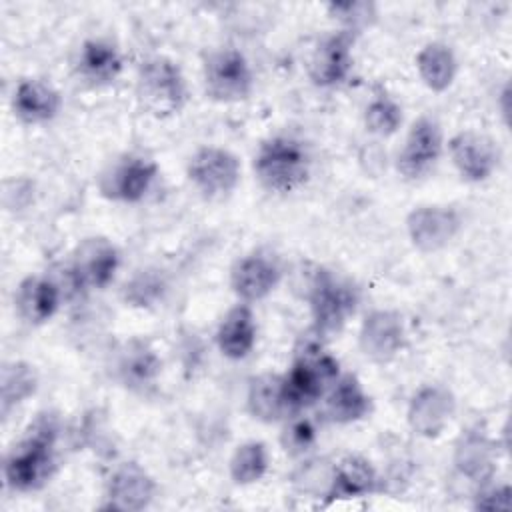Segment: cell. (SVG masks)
Here are the masks:
<instances>
[{"mask_svg": "<svg viewBox=\"0 0 512 512\" xmlns=\"http://www.w3.org/2000/svg\"><path fill=\"white\" fill-rule=\"evenodd\" d=\"M58 424L52 414H40L26 430V436L8 452L4 460V480L14 492L42 488L56 470Z\"/></svg>", "mask_w": 512, "mask_h": 512, "instance_id": "cell-1", "label": "cell"}, {"mask_svg": "<svg viewBox=\"0 0 512 512\" xmlns=\"http://www.w3.org/2000/svg\"><path fill=\"white\" fill-rule=\"evenodd\" d=\"M252 170L268 192H296L312 174L310 146L292 134L270 136L260 142L252 160Z\"/></svg>", "mask_w": 512, "mask_h": 512, "instance_id": "cell-2", "label": "cell"}, {"mask_svg": "<svg viewBox=\"0 0 512 512\" xmlns=\"http://www.w3.org/2000/svg\"><path fill=\"white\" fill-rule=\"evenodd\" d=\"M338 376L340 362L320 342L306 340L296 350L288 372L282 374V390L290 416L318 404Z\"/></svg>", "mask_w": 512, "mask_h": 512, "instance_id": "cell-3", "label": "cell"}, {"mask_svg": "<svg viewBox=\"0 0 512 512\" xmlns=\"http://www.w3.org/2000/svg\"><path fill=\"white\" fill-rule=\"evenodd\" d=\"M136 98L142 110L156 118L178 114L188 100V86L180 66L168 56L142 60L136 74Z\"/></svg>", "mask_w": 512, "mask_h": 512, "instance_id": "cell-4", "label": "cell"}, {"mask_svg": "<svg viewBox=\"0 0 512 512\" xmlns=\"http://www.w3.org/2000/svg\"><path fill=\"white\" fill-rule=\"evenodd\" d=\"M206 94L222 104L248 100L254 90V72L248 58L234 46L214 48L206 54L204 66Z\"/></svg>", "mask_w": 512, "mask_h": 512, "instance_id": "cell-5", "label": "cell"}, {"mask_svg": "<svg viewBox=\"0 0 512 512\" xmlns=\"http://www.w3.org/2000/svg\"><path fill=\"white\" fill-rule=\"evenodd\" d=\"M186 176L204 200H224L240 184L242 166L228 148L200 146L186 164Z\"/></svg>", "mask_w": 512, "mask_h": 512, "instance_id": "cell-6", "label": "cell"}, {"mask_svg": "<svg viewBox=\"0 0 512 512\" xmlns=\"http://www.w3.org/2000/svg\"><path fill=\"white\" fill-rule=\"evenodd\" d=\"M310 314L318 336L336 334L354 314L358 304L356 290L326 270H318L308 292Z\"/></svg>", "mask_w": 512, "mask_h": 512, "instance_id": "cell-7", "label": "cell"}, {"mask_svg": "<svg viewBox=\"0 0 512 512\" xmlns=\"http://www.w3.org/2000/svg\"><path fill=\"white\" fill-rule=\"evenodd\" d=\"M158 176V164L140 154H126L112 162L98 180L100 194L112 202L136 204L144 200Z\"/></svg>", "mask_w": 512, "mask_h": 512, "instance_id": "cell-8", "label": "cell"}, {"mask_svg": "<svg viewBox=\"0 0 512 512\" xmlns=\"http://www.w3.org/2000/svg\"><path fill=\"white\" fill-rule=\"evenodd\" d=\"M444 152V134L440 124L430 116L412 122L404 146L396 158V170L406 180H420L432 172Z\"/></svg>", "mask_w": 512, "mask_h": 512, "instance_id": "cell-9", "label": "cell"}, {"mask_svg": "<svg viewBox=\"0 0 512 512\" xmlns=\"http://www.w3.org/2000/svg\"><path fill=\"white\" fill-rule=\"evenodd\" d=\"M120 268L118 248L104 236H88L74 248L68 274L76 288L104 290Z\"/></svg>", "mask_w": 512, "mask_h": 512, "instance_id": "cell-10", "label": "cell"}, {"mask_svg": "<svg viewBox=\"0 0 512 512\" xmlns=\"http://www.w3.org/2000/svg\"><path fill=\"white\" fill-rule=\"evenodd\" d=\"M354 42L356 32L340 28L316 44L308 62V76L314 86L334 88L346 82L354 66Z\"/></svg>", "mask_w": 512, "mask_h": 512, "instance_id": "cell-11", "label": "cell"}, {"mask_svg": "<svg viewBox=\"0 0 512 512\" xmlns=\"http://www.w3.org/2000/svg\"><path fill=\"white\" fill-rule=\"evenodd\" d=\"M448 154L460 178L474 184L488 180L500 164V150L496 142L476 130H462L454 134L448 140Z\"/></svg>", "mask_w": 512, "mask_h": 512, "instance_id": "cell-12", "label": "cell"}, {"mask_svg": "<svg viewBox=\"0 0 512 512\" xmlns=\"http://www.w3.org/2000/svg\"><path fill=\"white\" fill-rule=\"evenodd\" d=\"M462 228V218L452 206L424 204L406 216L410 242L422 252H436L448 246Z\"/></svg>", "mask_w": 512, "mask_h": 512, "instance_id": "cell-13", "label": "cell"}, {"mask_svg": "<svg viewBox=\"0 0 512 512\" xmlns=\"http://www.w3.org/2000/svg\"><path fill=\"white\" fill-rule=\"evenodd\" d=\"M280 276L282 270L278 260L272 254L256 250L234 262L230 270V288L238 302L254 304L272 294Z\"/></svg>", "mask_w": 512, "mask_h": 512, "instance_id": "cell-14", "label": "cell"}, {"mask_svg": "<svg viewBox=\"0 0 512 512\" xmlns=\"http://www.w3.org/2000/svg\"><path fill=\"white\" fill-rule=\"evenodd\" d=\"M404 320L396 310H372L360 326L358 342L366 358L374 362L392 360L404 346Z\"/></svg>", "mask_w": 512, "mask_h": 512, "instance_id": "cell-15", "label": "cell"}, {"mask_svg": "<svg viewBox=\"0 0 512 512\" xmlns=\"http://www.w3.org/2000/svg\"><path fill=\"white\" fill-rule=\"evenodd\" d=\"M456 408L452 392L438 384L422 386L408 404V424L414 434L424 438H436L448 426Z\"/></svg>", "mask_w": 512, "mask_h": 512, "instance_id": "cell-16", "label": "cell"}, {"mask_svg": "<svg viewBox=\"0 0 512 512\" xmlns=\"http://www.w3.org/2000/svg\"><path fill=\"white\" fill-rule=\"evenodd\" d=\"M154 494V478L138 462H124L108 478L106 508L120 512L144 510L154 500Z\"/></svg>", "mask_w": 512, "mask_h": 512, "instance_id": "cell-17", "label": "cell"}, {"mask_svg": "<svg viewBox=\"0 0 512 512\" xmlns=\"http://www.w3.org/2000/svg\"><path fill=\"white\" fill-rule=\"evenodd\" d=\"M12 112L24 124L52 122L62 110L60 92L42 78H22L12 94Z\"/></svg>", "mask_w": 512, "mask_h": 512, "instance_id": "cell-18", "label": "cell"}, {"mask_svg": "<svg viewBox=\"0 0 512 512\" xmlns=\"http://www.w3.org/2000/svg\"><path fill=\"white\" fill-rule=\"evenodd\" d=\"M324 418L334 424L360 422L372 412V398L354 374H340L322 396Z\"/></svg>", "mask_w": 512, "mask_h": 512, "instance_id": "cell-19", "label": "cell"}, {"mask_svg": "<svg viewBox=\"0 0 512 512\" xmlns=\"http://www.w3.org/2000/svg\"><path fill=\"white\" fill-rule=\"evenodd\" d=\"M60 302H62V290L58 282L42 274L26 276L18 284L16 296H14V304L20 318L32 326H40L52 320L60 308Z\"/></svg>", "mask_w": 512, "mask_h": 512, "instance_id": "cell-20", "label": "cell"}, {"mask_svg": "<svg viewBox=\"0 0 512 512\" xmlns=\"http://www.w3.org/2000/svg\"><path fill=\"white\" fill-rule=\"evenodd\" d=\"M76 74L90 86H108L122 74L124 60L116 44L106 38H88L76 56Z\"/></svg>", "mask_w": 512, "mask_h": 512, "instance_id": "cell-21", "label": "cell"}, {"mask_svg": "<svg viewBox=\"0 0 512 512\" xmlns=\"http://www.w3.org/2000/svg\"><path fill=\"white\" fill-rule=\"evenodd\" d=\"M380 486V478L372 462L360 454H348L332 464V480L326 492V500L360 498L374 494Z\"/></svg>", "mask_w": 512, "mask_h": 512, "instance_id": "cell-22", "label": "cell"}, {"mask_svg": "<svg viewBox=\"0 0 512 512\" xmlns=\"http://www.w3.org/2000/svg\"><path fill=\"white\" fill-rule=\"evenodd\" d=\"M258 326L250 304H234L216 330V344L228 360H244L256 346Z\"/></svg>", "mask_w": 512, "mask_h": 512, "instance_id": "cell-23", "label": "cell"}, {"mask_svg": "<svg viewBox=\"0 0 512 512\" xmlns=\"http://www.w3.org/2000/svg\"><path fill=\"white\" fill-rule=\"evenodd\" d=\"M162 370L160 356L142 340L124 344L116 358V378L122 386L142 392L156 382Z\"/></svg>", "mask_w": 512, "mask_h": 512, "instance_id": "cell-24", "label": "cell"}, {"mask_svg": "<svg viewBox=\"0 0 512 512\" xmlns=\"http://www.w3.org/2000/svg\"><path fill=\"white\" fill-rule=\"evenodd\" d=\"M454 466L460 476L468 478L478 486L490 482L496 472L494 442L480 432L464 434L454 450Z\"/></svg>", "mask_w": 512, "mask_h": 512, "instance_id": "cell-25", "label": "cell"}, {"mask_svg": "<svg viewBox=\"0 0 512 512\" xmlns=\"http://www.w3.org/2000/svg\"><path fill=\"white\" fill-rule=\"evenodd\" d=\"M246 408L252 418L272 424L286 420L290 416L284 390H282V374L264 372L250 380L246 394Z\"/></svg>", "mask_w": 512, "mask_h": 512, "instance_id": "cell-26", "label": "cell"}, {"mask_svg": "<svg viewBox=\"0 0 512 512\" xmlns=\"http://www.w3.org/2000/svg\"><path fill=\"white\" fill-rule=\"evenodd\" d=\"M416 70L428 90L444 92L454 84L458 74V60L448 44L428 42L416 54Z\"/></svg>", "mask_w": 512, "mask_h": 512, "instance_id": "cell-27", "label": "cell"}, {"mask_svg": "<svg viewBox=\"0 0 512 512\" xmlns=\"http://www.w3.org/2000/svg\"><path fill=\"white\" fill-rule=\"evenodd\" d=\"M38 388V376L34 366L22 360L4 364L2 368V414L8 416L12 408L30 398Z\"/></svg>", "mask_w": 512, "mask_h": 512, "instance_id": "cell-28", "label": "cell"}, {"mask_svg": "<svg viewBox=\"0 0 512 512\" xmlns=\"http://www.w3.org/2000/svg\"><path fill=\"white\" fill-rule=\"evenodd\" d=\"M230 478L234 484L248 486L264 478L268 470V450L260 440H248L240 444L230 458Z\"/></svg>", "mask_w": 512, "mask_h": 512, "instance_id": "cell-29", "label": "cell"}, {"mask_svg": "<svg viewBox=\"0 0 512 512\" xmlns=\"http://www.w3.org/2000/svg\"><path fill=\"white\" fill-rule=\"evenodd\" d=\"M402 118V106L386 90L376 92L364 110L366 130L380 138L396 134L402 126Z\"/></svg>", "mask_w": 512, "mask_h": 512, "instance_id": "cell-30", "label": "cell"}, {"mask_svg": "<svg viewBox=\"0 0 512 512\" xmlns=\"http://www.w3.org/2000/svg\"><path fill=\"white\" fill-rule=\"evenodd\" d=\"M280 444L290 456H304L316 444V426L312 420L300 414H292L284 420V428L280 432Z\"/></svg>", "mask_w": 512, "mask_h": 512, "instance_id": "cell-31", "label": "cell"}, {"mask_svg": "<svg viewBox=\"0 0 512 512\" xmlns=\"http://www.w3.org/2000/svg\"><path fill=\"white\" fill-rule=\"evenodd\" d=\"M164 280L156 270H140L124 286V300L130 306H150L164 292Z\"/></svg>", "mask_w": 512, "mask_h": 512, "instance_id": "cell-32", "label": "cell"}, {"mask_svg": "<svg viewBox=\"0 0 512 512\" xmlns=\"http://www.w3.org/2000/svg\"><path fill=\"white\" fill-rule=\"evenodd\" d=\"M330 14L344 22V30H352L358 34L360 26H366L376 18V6L370 2H332L328 4Z\"/></svg>", "mask_w": 512, "mask_h": 512, "instance_id": "cell-33", "label": "cell"}, {"mask_svg": "<svg viewBox=\"0 0 512 512\" xmlns=\"http://www.w3.org/2000/svg\"><path fill=\"white\" fill-rule=\"evenodd\" d=\"M510 486L508 484H500L494 486L490 482L480 484L478 492H476V508H484V510H508L512 506L510 502Z\"/></svg>", "mask_w": 512, "mask_h": 512, "instance_id": "cell-34", "label": "cell"}]
</instances>
